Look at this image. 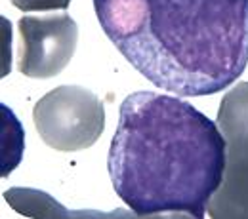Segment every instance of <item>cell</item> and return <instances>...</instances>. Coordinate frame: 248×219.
<instances>
[{
	"mask_svg": "<svg viewBox=\"0 0 248 219\" xmlns=\"http://www.w3.org/2000/svg\"><path fill=\"white\" fill-rule=\"evenodd\" d=\"M107 170L138 218H204L223 179L217 122L176 95L134 92L121 105Z\"/></svg>",
	"mask_w": 248,
	"mask_h": 219,
	"instance_id": "cell-1",
	"label": "cell"
},
{
	"mask_svg": "<svg viewBox=\"0 0 248 219\" xmlns=\"http://www.w3.org/2000/svg\"><path fill=\"white\" fill-rule=\"evenodd\" d=\"M107 38L141 76L182 95H214L248 65V0H93Z\"/></svg>",
	"mask_w": 248,
	"mask_h": 219,
	"instance_id": "cell-2",
	"label": "cell"
},
{
	"mask_svg": "<svg viewBox=\"0 0 248 219\" xmlns=\"http://www.w3.org/2000/svg\"><path fill=\"white\" fill-rule=\"evenodd\" d=\"M32 122L42 141L63 153L92 147L105 130V107L82 86H58L32 109Z\"/></svg>",
	"mask_w": 248,
	"mask_h": 219,
	"instance_id": "cell-3",
	"label": "cell"
},
{
	"mask_svg": "<svg viewBox=\"0 0 248 219\" xmlns=\"http://www.w3.org/2000/svg\"><path fill=\"white\" fill-rule=\"evenodd\" d=\"M217 126L225 139V170L206 214L248 219V82H239L221 97Z\"/></svg>",
	"mask_w": 248,
	"mask_h": 219,
	"instance_id": "cell-4",
	"label": "cell"
},
{
	"mask_svg": "<svg viewBox=\"0 0 248 219\" xmlns=\"http://www.w3.org/2000/svg\"><path fill=\"white\" fill-rule=\"evenodd\" d=\"M19 71L29 78L58 76L75 56L78 25L67 14L23 15L19 19Z\"/></svg>",
	"mask_w": 248,
	"mask_h": 219,
	"instance_id": "cell-5",
	"label": "cell"
},
{
	"mask_svg": "<svg viewBox=\"0 0 248 219\" xmlns=\"http://www.w3.org/2000/svg\"><path fill=\"white\" fill-rule=\"evenodd\" d=\"M4 200L14 208L17 214L27 218H71V216H103V218H115V216H130L126 212H115V214H97V212H69L62 204L52 198L48 192L31 187H12L4 190Z\"/></svg>",
	"mask_w": 248,
	"mask_h": 219,
	"instance_id": "cell-6",
	"label": "cell"
},
{
	"mask_svg": "<svg viewBox=\"0 0 248 219\" xmlns=\"http://www.w3.org/2000/svg\"><path fill=\"white\" fill-rule=\"evenodd\" d=\"M23 153V128L14 111L2 105V177H6Z\"/></svg>",
	"mask_w": 248,
	"mask_h": 219,
	"instance_id": "cell-7",
	"label": "cell"
},
{
	"mask_svg": "<svg viewBox=\"0 0 248 219\" xmlns=\"http://www.w3.org/2000/svg\"><path fill=\"white\" fill-rule=\"evenodd\" d=\"M16 8L23 12H50V10H67L71 0H10Z\"/></svg>",
	"mask_w": 248,
	"mask_h": 219,
	"instance_id": "cell-8",
	"label": "cell"
}]
</instances>
